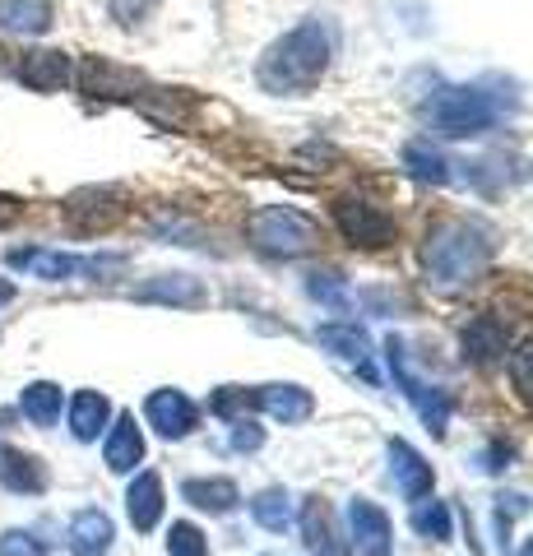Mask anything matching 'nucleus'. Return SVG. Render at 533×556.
Listing matches in <instances>:
<instances>
[{
  "instance_id": "nucleus-1",
  "label": "nucleus",
  "mask_w": 533,
  "mask_h": 556,
  "mask_svg": "<svg viewBox=\"0 0 533 556\" xmlns=\"http://www.w3.org/2000/svg\"><path fill=\"white\" fill-rule=\"evenodd\" d=\"M330 56H334V38L325 24H302L292 28L288 38H279L265 61H261V89L265 93H306L316 89L330 70Z\"/></svg>"
},
{
  "instance_id": "nucleus-2",
  "label": "nucleus",
  "mask_w": 533,
  "mask_h": 556,
  "mask_svg": "<svg viewBox=\"0 0 533 556\" xmlns=\"http://www.w3.org/2000/svg\"><path fill=\"white\" fill-rule=\"evenodd\" d=\"M492 260V241L473 223H445L427 237V283H436L441 292H455L464 283H473Z\"/></svg>"
},
{
  "instance_id": "nucleus-3",
  "label": "nucleus",
  "mask_w": 533,
  "mask_h": 556,
  "mask_svg": "<svg viewBox=\"0 0 533 556\" xmlns=\"http://www.w3.org/2000/svg\"><path fill=\"white\" fill-rule=\"evenodd\" d=\"M422 116L432 121V130H436V135L473 139V135L492 130L496 108L487 102V93H478V89H459V84H445V89H436L432 98L422 102Z\"/></svg>"
},
{
  "instance_id": "nucleus-4",
  "label": "nucleus",
  "mask_w": 533,
  "mask_h": 556,
  "mask_svg": "<svg viewBox=\"0 0 533 556\" xmlns=\"http://www.w3.org/2000/svg\"><path fill=\"white\" fill-rule=\"evenodd\" d=\"M251 241L265 255L292 260V255H306L316 247V223L306 214H297V208H288V204H269L251 218Z\"/></svg>"
},
{
  "instance_id": "nucleus-5",
  "label": "nucleus",
  "mask_w": 533,
  "mask_h": 556,
  "mask_svg": "<svg viewBox=\"0 0 533 556\" xmlns=\"http://www.w3.org/2000/svg\"><path fill=\"white\" fill-rule=\"evenodd\" d=\"M10 269H33L47 283H61V278H75V274H89V278H102V274H116L122 269V255H93V260H79V255H61V251H10Z\"/></svg>"
},
{
  "instance_id": "nucleus-6",
  "label": "nucleus",
  "mask_w": 533,
  "mask_h": 556,
  "mask_svg": "<svg viewBox=\"0 0 533 556\" xmlns=\"http://www.w3.org/2000/svg\"><path fill=\"white\" fill-rule=\"evenodd\" d=\"M385 357H390V371H394V380H399L404 394H408V404L418 408V417L427 422V431H436V437H445V422H450V399H445L436 386H422V380L408 371L404 343L394 339V334L385 339Z\"/></svg>"
},
{
  "instance_id": "nucleus-7",
  "label": "nucleus",
  "mask_w": 533,
  "mask_h": 556,
  "mask_svg": "<svg viewBox=\"0 0 533 556\" xmlns=\"http://www.w3.org/2000/svg\"><path fill=\"white\" fill-rule=\"evenodd\" d=\"M334 223H339L343 241H353V247H363V251H381L394 241V218L381 214V208L367 204V200H339Z\"/></svg>"
},
{
  "instance_id": "nucleus-8",
  "label": "nucleus",
  "mask_w": 533,
  "mask_h": 556,
  "mask_svg": "<svg viewBox=\"0 0 533 556\" xmlns=\"http://www.w3.org/2000/svg\"><path fill=\"white\" fill-rule=\"evenodd\" d=\"M348 525H353V547L357 556H394V529L381 506L353 496L348 501Z\"/></svg>"
},
{
  "instance_id": "nucleus-9",
  "label": "nucleus",
  "mask_w": 533,
  "mask_h": 556,
  "mask_svg": "<svg viewBox=\"0 0 533 556\" xmlns=\"http://www.w3.org/2000/svg\"><path fill=\"white\" fill-rule=\"evenodd\" d=\"M65 218H71L75 232H107L112 223L126 218V204L116 190H79V195H71V204H65Z\"/></svg>"
},
{
  "instance_id": "nucleus-10",
  "label": "nucleus",
  "mask_w": 533,
  "mask_h": 556,
  "mask_svg": "<svg viewBox=\"0 0 533 556\" xmlns=\"http://www.w3.org/2000/svg\"><path fill=\"white\" fill-rule=\"evenodd\" d=\"M144 417H149V427L158 431V437L181 441V437H191V427H195L200 413H195V404L181 390H153L149 404H144Z\"/></svg>"
},
{
  "instance_id": "nucleus-11",
  "label": "nucleus",
  "mask_w": 533,
  "mask_h": 556,
  "mask_svg": "<svg viewBox=\"0 0 533 556\" xmlns=\"http://www.w3.org/2000/svg\"><path fill=\"white\" fill-rule=\"evenodd\" d=\"M20 79L33 93H56L71 84V56H65V51H24Z\"/></svg>"
},
{
  "instance_id": "nucleus-12",
  "label": "nucleus",
  "mask_w": 533,
  "mask_h": 556,
  "mask_svg": "<svg viewBox=\"0 0 533 556\" xmlns=\"http://www.w3.org/2000/svg\"><path fill=\"white\" fill-rule=\"evenodd\" d=\"M390 473H394V486H399L408 501H422L432 492V464H427L408 441H390Z\"/></svg>"
},
{
  "instance_id": "nucleus-13",
  "label": "nucleus",
  "mask_w": 533,
  "mask_h": 556,
  "mask_svg": "<svg viewBox=\"0 0 533 556\" xmlns=\"http://www.w3.org/2000/svg\"><path fill=\"white\" fill-rule=\"evenodd\" d=\"M302 538L312 556H348V543L334 529V510L325 501H306L302 506Z\"/></svg>"
},
{
  "instance_id": "nucleus-14",
  "label": "nucleus",
  "mask_w": 533,
  "mask_h": 556,
  "mask_svg": "<svg viewBox=\"0 0 533 556\" xmlns=\"http://www.w3.org/2000/svg\"><path fill=\"white\" fill-rule=\"evenodd\" d=\"M102 459H107L112 473H130L135 464L144 459V431L135 427V413H122L107 431V450H102Z\"/></svg>"
},
{
  "instance_id": "nucleus-15",
  "label": "nucleus",
  "mask_w": 533,
  "mask_h": 556,
  "mask_svg": "<svg viewBox=\"0 0 533 556\" xmlns=\"http://www.w3.org/2000/svg\"><path fill=\"white\" fill-rule=\"evenodd\" d=\"M316 339L330 348L334 357L343 362H353V367H363L371 376V339H367V329L363 325H353V320H339V325H320L316 329Z\"/></svg>"
},
{
  "instance_id": "nucleus-16",
  "label": "nucleus",
  "mask_w": 533,
  "mask_h": 556,
  "mask_svg": "<svg viewBox=\"0 0 533 556\" xmlns=\"http://www.w3.org/2000/svg\"><path fill=\"white\" fill-rule=\"evenodd\" d=\"M126 510H130V525L140 533H149L163 519V478L149 473V468L144 473H135L130 492H126Z\"/></svg>"
},
{
  "instance_id": "nucleus-17",
  "label": "nucleus",
  "mask_w": 533,
  "mask_h": 556,
  "mask_svg": "<svg viewBox=\"0 0 533 556\" xmlns=\"http://www.w3.org/2000/svg\"><path fill=\"white\" fill-rule=\"evenodd\" d=\"M255 404H261L269 417H279L283 427H292V422H306V417H312L316 399L302 386H265L261 394H255Z\"/></svg>"
},
{
  "instance_id": "nucleus-18",
  "label": "nucleus",
  "mask_w": 533,
  "mask_h": 556,
  "mask_svg": "<svg viewBox=\"0 0 533 556\" xmlns=\"http://www.w3.org/2000/svg\"><path fill=\"white\" fill-rule=\"evenodd\" d=\"M464 357H473V362L506 357V325L496 316H473L464 325Z\"/></svg>"
},
{
  "instance_id": "nucleus-19",
  "label": "nucleus",
  "mask_w": 533,
  "mask_h": 556,
  "mask_svg": "<svg viewBox=\"0 0 533 556\" xmlns=\"http://www.w3.org/2000/svg\"><path fill=\"white\" fill-rule=\"evenodd\" d=\"M112 547V519L102 510H79L71 519V552L75 556H102Z\"/></svg>"
},
{
  "instance_id": "nucleus-20",
  "label": "nucleus",
  "mask_w": 533,
  "mask_h": 556,
  "mask_svg": "<svg viewBox=\"0 0 533 556\" xmlns=\"http://www.w3.org/2000/svg\"><path fill=\"white\" fill-rule=\"evenodd\" d=\"M107 417H112L107 394L79 390V394L71 399V431H75V441H98V431L107 427Z\"/></svg>"
},
{
  "instance_id": "nucleus-21",
  "label": "nucleus",
  "mask_w": 533,
  "mask_h": 556,
  "mask_svg": "<svg viewBox=\"0 0 533 556\" xmlns=\"http://www.w3.org/2000/svg\"><path fill=\"white\" fill-rule=\"evenodd\" d=\"M135 298L140 302H172V306H200L204 288H200V278H191V274H163V278H153V283H144Z\"/></svg>"
},
{
  "instance_id": "nucleus-22",
  "label": "nucleus",
  "mask_w": 533,
  "mask_h": 556,
  "mask_svg": "<svg viewBox=\"0 0 533 556\" xmlns=\"http://www.w3.org/2000/svg\"><path fill=\"white\" fill-rule=\"evenodd\" d=\"M0 28L5 33H47L51 28V0H0Z\"/></svg>"
},
{
  "instance_id": "nucleus-23",
  "label": "nucleus",
  "mask_w": 533,
  "mask_h": 556,
  "mask_svg": "<svg viewBox=\"0 0 533 556\" xmlns=\"http://www.w3.org/2000/svg\"><path fill=\"white\" fill-rule=\"evenodd\" d=\"M181 496L191 501V506H200V510H210V515H228L237 501H242V492H237V482H228V478H191L181 486Z\"/></svg>"
},
{
  "instance_id": "nucleus-24",
  "label": "nucleus",
  "mask_w": 533,
  "mask_h": 556,
  "mask_svg": "<svg viewBox=\"0 0 533 556\" xmlns=\"http://www.w3.org/2000/svg\"><path fill=\"white\" fill-rule=\"evenodd\" d=\"M0 482L10 486V492H42V464L24 455V450H0Z\"/></svg>"
},
{
  "instance_id": "nucleus-25",
  "label": "nucleus",
  "mask_w": 533,
  "mask_h": 556,
  "mask_svg": "<svg viewBox=\"0 0 533 556\" xmlns=\"http://www.w3.org/2000/svg\"><path fill=\"white\" fill-rule=\"evenodd\" d=\"M20 408L33 427H56L61 417V386H51V380H33V386L24 390Z\"/></svg>"
},
{
  "instance_id": "nucleus-26",
  "label": "nucleus",
  "mask_w": 533,
  "mask_h": 556,
  "mask_svg": "<svg viewBox=\"0 0 533 556\" xmlns=\"http://www.w3.org/2000/svg\"><path fill=\"white\" fill-rule=\"evenodd\" d=\"M251 515H255V525L269 529V533H283L292 525V506H288V492L283 486H269V492H261L251 501Z\"/></svg>"
},
{
  "instance_id": "nucleus-27",
  "label": "nucleus",
  "mask_w": 533,
  "mask_h": 556,
  "mask_svg": "<svg viewBox=\"0 0 533 556\" xmlns=\"http://www.w3.org/2000/svg\"><path fill=\"white\" fill-rule=\"evenodd\" d=\"M130 75H122V70H112L107 61H89L84 65V93H102V98H126L130 89Z\"/></svg>"
},
{
  "instance_id": "nucleus-28",
  "label": "nucleus",
  "mask_w": 533,
  "mask_h": 556,
  "mask_svg": "<svg viewBox=\"0 0 533 556\" xmlns=\"http://www.w3.org/2000/svg\"><path fill=\"white\" fill-rule=\"evenodd\" d=\"M404 163H408V172H413L418 181H432V186L450 181V163H445L436 149H427V144H408V149H404Z\"/></svg>"
},
{
  "instance_id": "nucleus-29",
  "label": "nucleus",
  "mask_w": 533,
  "mask_h": 556,
  "mask_svg": "<svg viewBox=\"0 0 533 556\" xmlns=\"http://www.w3.org/2000/svg\"><path fill=\"white\" fill-rule=\"evenodd\" d=\"M413 529H418L422 538H432V543H445V538H450V510H445L441 501H432V506H418V510H413Z\"/></svg>"
},
{
  "instance_id": "nucleus-30",
  "label": "nucleus",
  "mask_w": 533,
  "mask_h": 556,
  "mask_svg": "<svg viewBox=\"0 0 533 556\" xmlns=\"http://www.w3.org/2000/svg\"><path fill=\"white\" fill-rule=\"evenodd\" d=\"M167 552L172 556H210V543H204V533L195 529V525H172L167 529Z\"/></svg>"
},
{
  "instance_id": "nucleus-31",
  "label": "nucleus",
  "mask_w": 533,
  "mask_h": 556,
  "mask_svg": "<svg viewBox=\"0 0 533 556\" xmlns=\"http://www.w3.org/2000/svg\"><path fill=\"white\" fill-rule=\"evenodd\" d=\"M306 292H312L316 302H325V306H348V283H343L339 274H312V283H306Z\"/></svg>"
},
{
  "instance_id": "nucleus-32",
  "label": "nucleus",
  "mask_w": 533,
  "mask_h": 556,
  "mask_svg": "<svg viewBox=\"0 0 533 556\" xmlns=\"http://www.w3.org/2000/svg\"><path fill=\"white\" fill-rule=\"evenodd\" d=\"M0 556H51L28 529H5L0 533Z\"/></svg>"
},
{
  "instance_id": "nucleus-33",
  "label": "nucleus",
  "mask_w": 533,
  "mask_h": 556,
  "mask_svg": "<svg viewBox=\"0 0 533 556\" xmlns=\"http://www.w3.org/2000/svg\"><path fill=\"white\" fill-rule=\"evenodd\" d=\"M510 380H515V390H520L524 399H533V343H524L520 353L510 357Z\"/></svg>"
},
{
  "instance_id": "nucleus-34",
  "label": "nucleus",
  "mask_w": 533,
  "mask_h": 556,
  "mask_svg": "<svg viewBox=\"0 0 533 556\" xmlns=\"http://www.w3.org/2000/svg\"><path fill=\"white\" fill-rule=\"evenodd\" d=\"M153 5H158V0H112V20L116 24H140V20H149Z\"/></svg>"
},
{
  "instance_id": "nucleus-35",
  "label": "nucleus",
  "mask_w": 533,
  "mask_h": 556,
  "mask_svg": "<svg viewBox=\"0 0 533 556\" xmlns=\"http://www.w3.org/2000/svg\"><path fill=\"white\" fill-rule=\"evenodd\" d=\"M255 404V394H246V390H218L214 394V413L218 417H232L237 408H251Z\"/></svg>"
},
{
  "instance_id": "nucleus-36",
  "label": "nucleus",
  "mask_w": 533,
  "mask_h": 556,
  "mask_svg": "<svg viewBox=\"0 0 533 556\" xmlns=\"http://www.w3.org/2000/svg\"><path fill=\"white\" fill-rule=\"evenodd\" d=\"M232 445H237V450H261V445H265V431L255 427V422H237Z\"/></svg>"
},
{
  "instance_id": "nucleus-37",
  "label": "nucleus",
  "mask_w": 533,
  "mask_h": 556,
  "mask_svg": "<svg viewBox=\"0 0 533 556\" xmlns=\"http://www.w3.org/2000/svg\"><path fill=\"white\" fill-rule=\"evenodd\" d=\"M14 218H20V200L0 195V228H5V223H14Z\"/></svg>"
},
{
  "instance_id": "nucleus-38",
  "label": "nucleus",
  "mask_w": 533,
  "mask_h": 556,
  "mask_svg": "<svg viewBox=\"0 0 533 556\" xmlns=\"http://www.w3.org/2000/svg\"><path fill=\"white\" fill-rule=\"evenodd\" d=\"M14 298V283H0V302H10Z\"/></svg>"
}]
</instances>
